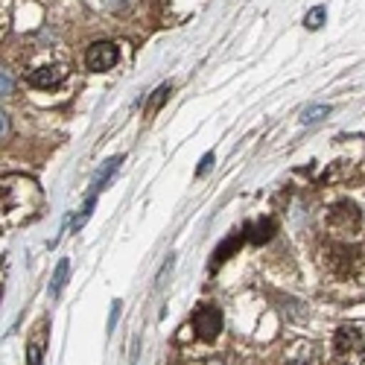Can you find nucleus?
I'll list each match as a JSON object with an SVG mask.
<instances>
[{
  "instance_id": "f257e3e1",
  "label": "nucleus",
  "mask_w": 365,
  "mask_h": 365,
  "mask_svg": "<svg viewBox=\"0 0 365 365\" xmlns=\"http://www.w3.org/2000/svg\"><path fill=\"white\" fill-rule=\"evenodd\" d=\"M41 205V193L36 187V181L12 175L4 178V217L9 222H24L38 210Z\"/></svg>"
},
{
  "instance_id": "f03ea898",
  "label": "nucleus",
  "mask_w": 365,
  "mask_h": 365,
  "mask_svg": "<svg viewBox=\"0 0 365 365\" xmlns=\"http://www.w3.org/2000/svg\"><path fill=\"white\" fill-rule=\"evenodd\" d=\"M193 324H196V336L210 342V339H217L220 330H222V313L217 307H210V304H205V307L196 310Z\"/></svg>"
},
{
  "instance_id": "7ed1b4c3",
  "label": "nucleus",
  "mask_w": 365,
  "mask_h": 365,
  "mask_svg": "<svg viewBox=\"0 0 365 365\" xmlns=\"http://www.w3.org/2000/svg\"><path fill=\"white\" fill-rule=\"evenodd\" d=\"M117 58H120V50L111 41H94L85 53V65L91 71H108L117 65Z\"/></svg>"
},
{
  "instance_id": "20e7f679",
  "label": "nucleus",
  "mask_w": 365,
  "mask_h": 365,
  "mask_svg": "<svg viewBox=\"0 0 365 365\" xmlns=\"http://www.w3.org/2000/svg\"><path fill=\"white\" fill-rule=\"evenodd\" d=\"M365 342V327L362 324H342L339 333H336V354L339 356H354L359 354Z\"/></svg>"
},
{
  "instance_id": "39448f33",
  "label": "nucleus",
  "mask_w": 365,
  "mask_h": 365,
  "mask_svg": "<svg viewBox=\"0 0 365 365\" xmlns=\"http://www.w3.org/2000/svg\"><path fill=\"white\" fill-rule=\"evenodd\" d=\"M65 76H68L65 68H58V65H44V68L29 71V73H26V82L33 85V88H53V85L62 82Z\"/></svg>"
},
{
  "instance_id": "423d86ee",
  "label": "nucleus",
  "mask_w": 365,
  "mask_h": 365,
  "mask_svg": "<svg viewBox=\"0 0 365 365\" xmlns=\"http://www.w3.org/2000/svg\"><path fill=\"white\" fill-rule=\"evenodd\" d=\"M242 234H246V240H252V242H269L272 234H275V222H272V220L249 222L246 228H242Z\"/></svg>"
},
{
  "instance_id": "0eeeda50",
  "label": "nucleus",
  "mask_w": 365,
  "mask_h": 365,
  "mask_svg": "<svg viewBox=\"0 0 365 365\" xmlns=\"http://www.w3.org/2000/svg\"><path fill=\"white\" fill-rule=\"evenodd\" d=\"M44 342H47V322L38 324V339H36V342H29V351H26V362H29V365H41Z\"/></svg>"
},
{
  "instance_id": "6e6552de",
  "label": "nucleus",
  "mask_w": 365,
  "mask_h": 365,
  "mask_svg": "<svg viewBox=\"0 0 365 365\" xmlns=\"http://www.w3.org/2000/svg\"><path fill=\"white\" fill-rule=\"evenodd\" d=\"M242 240H246V237H240V234H237V237H231V240L225 242V246H222V249L214 255V260H210V269H217V266H220V263H222V260H225V257H228V255H231V252L240 246Z\"/></svg>"
},
{
  "instance_id": "1a4fd4ad",
  "label": "nucleus",
  "mask_w": 365,
  "mask_h": 365,
  "mask_svg": "<svg viewBox=\"0 0 365 365\" xmlns=\"http://www.w3.org/2000/svg\"><path fill=\"white\" fill-rule=\"evenodd\" d=\"M65 278H68V260H62V263H58V269H56V278H53V284H50V292H53V295L62 292Z\"/></svg>"
},
{
  "instance_id": "9d476101",
  "label": "nucleus",
  "mask_w": 365,
  "mask_h": 365,
  "mask_svg": "<svg viewBox=\"0 0 365 365\" xmlns=\"http://www.w3.org/2000/svg\"><path fill=\"white\" fill-rule=\"evenodd\" d=\"M327 111H330L327 106H313V108L304 111V117H301V120H304V123H319V120H322Z\"/></svg>"
},
{
  "instance_id": "9b49d317",
  "label": "nucleus",
  "mask_w": 365,
  "mask_h": 365,
  "mask_svg": "<svg viewBox=\"0 0 365 365\" xmlns=\"http://www.w3.org/2000/svg\"><path fill=\"white\" fill-rule=\"evenodd\" d=\"M304 24H307V29H319V26L324 24V9H322V6H316L307 18H304Z\"/></svg>"
},
{
  "instance_id": "f8f14e48",
  "label": "nucleus",
  "mask_w": 365,
  "mask_h": 365,
  "mask_svg": "<svg viewBox=\"0 0 365 365\" xmlns=\"http://www.w3.org/2000/svg\"><path fill=\"white\" fill-rule=\"evenodd\" d=\"M117 164H120V158H111V161H108V167H106V173H103V175L97 178V185H94V190H103V187H106V181L111 178V173L117 170Z\"/></svg>"
},
{
  "instance_id": "ddd939ff",
  "label": "nucleus",
  "mask_w": 365,
  "mask_h": 365,
  "mask_svg": "<svg viewBox=\"0 0 365 365\" xmlns=\"http://www.w3.org/2000/svg\"><path fill=\"white\" fill-rule=\"evenodd\" d=\"M210 161H214V155H205V158H202V164H199V173H205V170L210 167Z\"/></svg>"
}]
</instances>
